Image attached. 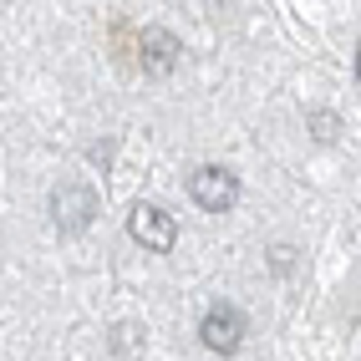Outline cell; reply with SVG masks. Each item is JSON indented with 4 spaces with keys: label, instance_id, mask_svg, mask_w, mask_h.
Wrapping results in <instances>:
<instances>
[{
    "label": "cell",
    "instance_id": "cell-1",
    "mask_svg": "<svg viewBox=\"0 0 361 361\" xmlns=\"http://www.w3.org/2000/svg\"><path fill=\"white\" fill-rule=\"evenodd\" d=\"M188 194H194V204L209 209V214H229V209L239 204V178L229 173V168L204 163V168L188 173Z\"/></svg>",
    "mask_w": 361,
    "mask_h": 361
},
{
    "label": "cell",
    "instance_id": "cell-2",
    "mask_svg": "<svg viewBox=\"0 0 361 361\" xmlns=\"http://www.w3.org/2000/svg\"><path fill=\"white\" fill-rule=\"evenodd\" d=\"M128 234L137 239L142 250H158V255H168V250L178 245V224H173V214L158 209V204H137V209L128 214Z\"/></svg>",
    "mask_w": 361,
    "mask_h": 361
},
{
    "label": "cell",
    "instance_id": "cell-3",
    "mask_svg": "<svg viewBox=\"0 0 361 361\" xmlns=\"http://www.w3.org/2000/svg\"><path fill=\"white\" fill-rule=\"evenodd\" d=\"M92 214H97V194H92L87 183H61L56 194H51V219H56V229H66V234L87 229Z\"/></svg>",
    "mask_w": 361,
    "mask_h": 361
},
{
    "label": "cell",
    "instance_id": "cell-4",
    "mask_svg": "<svg viewBox=\"0 0 361 361\" xmlns=\"http://www.w3.org/2000/svg\"><path fill=\"white\" fill-rule=\"evenodd\" d=\"M199 341L209 346V351H219V356H229L239 341H245V316H239L234 305H214L209 316L199 321Z\"/></svg>",
    "mask_w": 361,
    "mask_h": 361
},
{
    "label": "cell",
    "instance_id": "cell-5",
    "mask_svg": "<svg viewBox=\"0 0 361 361\" xmlns=\"http://www.w3.org/2000/svg\"><path fill=\"white\" fill-rule=\"evenodd\" d=\"M137 51H142V66H148L153 77H163V71H173V66H178V51H183V46H178L173 31L148 26V31L137 36Z\"/></svg>",
    "mask_w": 361,
    "mask_h": 361
},
{
    "label": "cell",
    "instance_id": "cell-6",
    "mask_svg": "<svg viewBox=\"0 0 361 361\" xmlns=\"http://www.w3.org/2000/svg\"><path fill=\"white\" fill-rule=\"evenodd\" d=\"M316 137H336V123H331V117H316Z\"/></svg>",
    "mask_w": 361,
    "mask_h": 361
},
{
    "label": "cell",
    "instance_id": "cell-7",
    "mask_svg": "<svg viewBox=\"0 0 361 361\" xmlns=\"http://www.w3.org/2000/svg\"><path fill=\"white\" fill-rule=\"evenodd\" d=\"M356 82H361V51H356Z\"/></svg>",
    "mask_w": 361,
    "mask_h": 361
}]
</instances>
